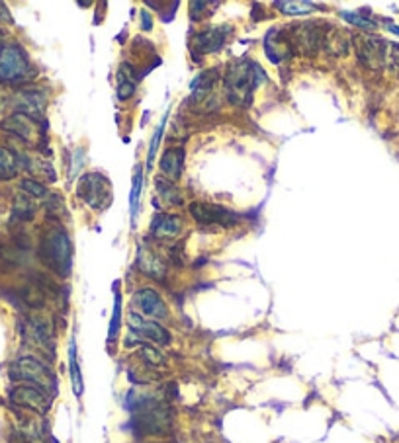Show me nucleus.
<instances>
[{
    "label": "nucleus",
    "mask_w": 399,
    "mask_h": 443,
    "mask_svg": "<svg viewBox=\"0 0 399 443\" xmlns=\"http://www.w3.org/2000/svg\"><path fill=\"white\" fill-rule=\"evenodd\" d=\"M266 75L264 71L255 61H237L227 68V73L223 76V92L230 104L239 106V108H246L251 100H253V92L256 86L263 83Z\"/></svg>",
    "instance_id": "nucleus-1"
},
{
    "label": "nucleus",
    "mask_w": 399,
    "mask_h": 443,
    "mask_svg": "<svg viewBox=\"0 0 399 443\" xmlns=\"http://www.w3.org/2000/svg\"><path fill=\"white\" fill-rule=\"evenodd\" d=\"M40 260L55 276L67 277L73 268V244L69 234L61 226H53L43 234L40 244Z\"/></svg>",
    "instance_id": "nucleus-2"
},
{
    "label": "nucleus",
    "mask_w": 399,
    "mask_h": 443,
    "mask_svg": "<svg viewBox=\"0 0 399 443\" xmlns=\"http://www.w3.org/2000/svg\"><path fill=\"white\" fill-rule=\"evenodd\" d=\"M8 375L12 381L24 383V385L37 387V389H42V391L52 394V396L57 393V377L53 373V369L49 365H45L37 358H32V356L18 358L10 365Z\"/></svg>",
    "instance_id": "nucleus-3"
},
{
    "label": "nucleus",
    "mask_w": 399,
    "mask_h": 443,
    "mask_svg": "<svg viewBox=\"0 0 399 443\" xmlns=\"http://www.w3.org/2000/svg\"><path fill=\"white\" fill-rule=\"evenodd\" d=\"M327 25L329 24H321V22H299V24L290 25L288 32L294 51L304 57H315L323 49Z\"/></svg>",
    "instance_id": "nucleus-4"
},
{
    "label": "nucleus",
    "mask_w": 399,
    "mask_h": 443,
    "mask_svg": "<svg viewBox=\"0 0 399 443\" xmlns=\"http://www.w3.org/2000/svg\"><path fill=\"white\" fill-rule=\"evenodd\" d=\"M77 195L90 210L104 211L112 201L110 182L100 172H88L78 180Z\"/></svg>",
    "instance_id": "nucleus-5"
},
{
    "label": "nucleus",
    "mask_w": 399,
    "mask_h": 443,
    "mask_svg": "<svg viewBox=\"0 0 399 443\" xmlns=\"http://www.w3.org/2000/svg\"><path fill=\"white\" fill-rule=\"evenodd\" d=\"M32 76L30 61L24 49L8 43L0 49V83H22Z\"/></svg>",
    "instance_id": "nucleus-6"
},
{
    "label": "nucleus",
    "mask_w": 399,
    "mask_h": 443,
    "mask_svg": "<svg viewBox=\"0 0 399 443\" xmlns=\"http://www.w3.org/2000/svg\"><path fill=\"white\" fill-rule=\"evenodd\" d=\"M20 334L24 342L32 348L45 351L47 356H53V328L52 324L42 317H26L20 322Z\"/></svg>",
    "instance_id": "nucleus-7"
},
{
    "label": "nucleus",
    "mask_w": 399,
    "mask_h": 443,
    "mask_svg": "<svg viewBox=\"0 0 399 443\" xmlns=\"http://www.w3.org/2000/svg\"><path fill=\"white\" fill-rule=\"evenodd\" d=\"M218 71H204L200 76H196V80L190 86L192 96H190V108L196 111H210V109L218 108V98L213 96L215 84H218Z\"/></svg>",
    "instance_id": "nucleus-8"
},
{
    "label": "nucleus",
    "mask_w": 399,
    "mask_h": 443,
    "mask_svg": "<svg viewBox=\"0 0 399 443\" xmlns=\"http://www.w3.org/2000/svg\"><path fill=\"white\" fill-rule=\"evenodd\" d=\"M355 42V49H357L358 61L368 68H380L386 65L388 59V43L376 37V35L358 34L352 37Z\"/></svg>",
    "instance_id": "nucleus-9"
},
{
    "label": "nucleus",
    "mask_w": 399,
    "mask_h": 443,
    "mask_svg": "<svg viewBox=\"0 0 399 443\" xmlns=\"http://www.w3.org/2000/svg\"><path fill=\"white\" fill-rule=\"evenodd\" d=\"M188 211L194 217L196 223L204 226H233L239 221V215L235 211L227 210L223 205H215V203H206V201L190 203Z\"/></svg>",
    "instance_id": "nucleus-10"
},
{
    "label": "nucleus",
    "mask_w": 399,
    "mask_h": 443,
    "mask_svg": "<svg viewBox=\"0 0 399 443\" xmlns=\"http://www.w3.org/2000/svg\"><path fill=\"white\" fill-rule=\"evenodd\" d=\"M52 394L32 385H16L10 391V401L20 408H26L35 414H47L52 408Z\"/></svg>",
    "instance_id": "nucleus-11"
},
{
    "label": "nucleus",
    "mask_w": 399,
    "mask_h": 443,
    "mask_svg": "<svg viewBox=\"0 0 399 443\" xmlns=\"http://www.w3.org/2000/svg\"><path fill=\"white\" fill-rule=\"evenodd\" d=\"M128 327L129 334L137 336V340H147V342L159 344V346L170 344V332L167 328L161 327L155 320H147L136 310L128 312Z\"/></svg>",
    "instance_id": "nucleus-12"
},
{
    "label": "nucleus",
    "mask_w": 399,
    "mask_h": 443,
    "mask_svg": "<svg viewBox=\"0 0 399 443\" xmlns=\"http://www.w3.org/2000/svg\"><path fill=\"white\" fill-rule=\"evenodd\" d=\"M264 53L270 59L274 65H280L284 61L294 57V45L290 40L288 28H272L270 32L264 37Z\"/></svg>",
    "instance_id": "nucleus-13"
},
{
    "label": "nucleus",
    "mask_w": 399,
    "mask_h": 443,
    "mask_svg": "<svg viewBox=\"0 0 399 443\" xmlns=\"http://www.w3.org/2000/svg\"><path fill=\"white\" fill-rule=\"evenodd\" d=\"M231 30L230 25H215V28H208L204 32H200V34L194 35V40H192V53H194L196 57L200 55H210V53H215V51H220L225 42H227V37L231 35Z\"/></svg>",
    "instance_id": "nucleus-14"
},
{
    "label": "nucleus",
    "mask_w": 399,
    "mask_h": 443,
    "mask_svg": "<svg viewBox=\"0 0 399 443\" xmlns=\"http://www.w3.org/2000/svg\"><path fill=\"white\" fill-rule=\"evenodd\" d=\"M133 303H136L137 309L141 310L143 315H147L151 320H155V318H159V320L169 318V309H167V305L162 301V297L151 287H143V289L136 291Z\"/></svg>",
    "instance_id": "nucleus-15"
},
{
    "label": "nucleus",
    "mask_w": 399,
    "mask_h": 443,
    "mask_svg": "<svg viewBox=\"0 0 399 443\" xmlns=\"http://www.w3.org/2000/svg\"><path fill=\"white\" fill-rule=\"evenodd\" d=\"M0 127L26 142H34L37 137V119L26 116V114H18V111L12 114L0 123Z\"/></svg>",
    "instance_id": "nucleus-16"
},
{
    "label": "nucleus",
    "mask_w": 399,
    "mask_h": 443,
    "mask_svg": "<svg viewBox=\"0 0 399 443\" xmlns=\"http://www.w3.org/2000/svg\"><path fill=\"white\" fill-rule=\"evenodd\" d=\"M12 104L16 106L18 114H26V116L37 117L42 116L43 108H45V94L40 90H20L16 96L12 98Z\"/></svg>",
    "instance_id": "nucleus-17"
},
{
    "label": "nucleus",
    "mask_w": 399,
    "mask_h": 443,
    "mask_svg": "<svg viewBox=\"0 0 399 443\" xmlns=\"http://www.w3.org/2000/svg\"><path fill=\"white\" fill-rule=\"evenodd\" d=\"M323 49L327 51L333 57H347L348 49H350V35L340 30V28H333L327 25L325 30V40H323Z\"/></svg>",
    "instance_id": "nucleus-18"
},
{
    "label": "nucleus",
    "mask_w": 399,
    "mask_h": 443,
    "mask_svg": "<svg viewBox=\"0 0 399 443\" xmlns=\"http://www.w3.org/2000/svg\"><path fill=\"white\" fill-rule=\"evenodd\" d=\"M182 231V219L169 213H157L151 221V234L159 241L165 238H174Z\"/></svg>",
    "instance_id": "nucleus-19"
},
{
    "label": "nucleus",
    "mask_w": 399,
    "mask_h": 443,
    "mask_svg": "<svg viewBox=\"0 0 399 443\" xmlns=\"http://www.w3.org/2000/svg\"><path fill=\"white\" fill-rule=\"evenodd\" d=\"M137 266H139V269L143 274H147L149 277H155V279H162L165 274H167L165 262L153 250H149L145 246H141L139 252H137Z\"/></svg>",
    "instance_id": "nucleus-20"
},
{
    "label": "nucleus",
    "mask_w": 399,
    "mask_h": 443,
    "mask_svg": "<svg viewBox=\"0 0 399 443\" xmlns=\"http://www.w3.org/2000/svg\"><path fill=\"white\" fill-rule=\"evenodd\" d=\"M184 159H186V152L182 147L177 149H167L161 157V170L162 174H167L170 180H180L182 176V168H184Z\"/></svg>",
    "instance_id": "nucleus-21"
},
{
    "label": "nucleus",
    "mask_w": 399,
    "mask_h": 443,
    "mask_svg": "<svg viewBox=\"0 0 399 443\" xmlns=\"http://www.w3.org/2000/svg\"><path fill=\"white\" fill-rule=\"evenodd\" d=\"M137 84V73L133 65L129 63H121L118 71V100L126 102L136 94Z\"/></svg>",
    "instance_id": "nucleus-22"
},
{
    "label": "nucleus",
    "mask_w": 399,
    "mask_h": 443,
    "mask_svg": "<svg viewBox=\"0 0 399 443\" xmlns=\"http://www.w3.org/2000/svg\"><path fill=\"white\" fill-rule=\"evenodd\" d=\"M69 369H71V385H73V393L77 394V396H83V393H85V381H83V373H81V365H78L77 342H75V340L69 346Z\"/></svg>",
    "instance_id": "nucleus-23"
},
{
    "label": "nucleus",
    "mask_w": 399,
    "mask_h": 443,
    "mask_svg": "<svg viewBox=\"0 0 399 443\" xmlns=\"http://www.w3.org/2000/svg\"><path fill=\"white\" fill-rule=\"evenodd\" d=\"M18 170H20V159L10 149L0 147V182L16 178Z\"/></svg>",
    "instance_id": "nucleus-24"
},
{
    "label": "nucleus",
    "mask_w": 399,
    "mask_h": 443,
    "mask_svg": "<svg viewBox=\"0 0 399 443\" xmlns=\"http://www.w3.org/2000/svg\"><path fill=\"white\" fill-rule=\"evenodd\" d=\"M35 211H37V205H35L34 198L20 193L16 201H14L12 217L16 219V221H30V219L35 217Z\"/></svg>",
    "instance_id": "nucleus-25"
},
{
    "label": "nucleus",
    "mask_w": 399,
    "mask_h": 443,
    "mask_svg": "<svg viewBox=\"0 0 399 443\" xmlns=\"http://www.w3.org/2000/svg\"><path fill=\"white\" fill-rule=\"evenodd\" d=\"M274 8H278L286 16H304V14L315 12L317 4H314V2H299V0H294V2L278 0V2H274Z\"/></svg>",
    "instance_id": "nucleus-26"
},
{
    "label": "nucleus",
    "mask_w": 399,
    "mask_h": 443,
    "mask_svg": "<svg viewBox=\"0 0 399 443\" xmlns=\"http://www.w3.org/2000/svg\"><path fill=\"white\" fill-rule=\"evenodd\" d=\"M155 188H157V193L159 198L167 201L169 205H182V193L177 186L169 182V180H162V178H157L155 180Z\"/></svg>",
    "instance_id": "nucleus-27"
},
{
    "label": "nucleus",
    "mask_w": 399,
    "mask_h": 443,
    "mask_svg": "<svg viewBox=\"0 0 399 443\" xmlns=\"http://www.w3.org/2000/svg\"><path fill=\"white\" fill-rule=\"evenodd\" d=\"M141 188H143V170L137 166L136 176H133V186L129 193V211H131V223H136L137 211H139V198H141Z\"/></svg>",
    "instance_id": "nucleus-28"
},
{
    "label": "nucleus",
    "mask_w": 399,
    "mask_h": 443,
    "mask_svg": "<svg viewBox=\"0 0 399 443\" xmlns=\"http://www.w3.org/2000/svg\"><path fill=\"white\" fill-rule=\"evenodd\" d=\"M139 356L149 368H162L167 363L165 356L157 348H153L151 344H139Z\"/></svg>",
    "instance_id": "nucleus-29"
},
{
    "label": "nucleus",
    "mask_w": 399,
    "mask_h": 443,
    "mask_svg": "<svg viewBox=\"0 0 399 443\" xmlns=\"http://www.w3.org/2000/svg\"><path fill=\"white\" fill-rule=\"evenodd\" d=\"M20 188H22V192H26L30 198H35V200H47V195H49L47 188H45L42 182L34 180V178H26V180H22Z\"/></svg>",
    "instance_id": "nucleus-30"
},
{
    "label": "nucleus",
    "mask_w": 399,
    "mask_h": 443,
    "mask_svg": "<svg viewBox=\"0 0 399 443\" xmlns=\"http://www.w3.org/2000/svg\"><path fill=\"white\" fill-rule=\"evenodd\" d=\"M119 327H121V295L116 293V301H114V312H112L110 330H108V342H114L118 338Z\"/></svg>",
    "instance_id": "nucleus-31"
},
{
    "label": "nucleus",
    "mask_w": 399,
    "mask_h": 443,
    "mask_svg": "<svg viewBox=\"0 0 399 443\" xmlns=\"http://www.w3.org/2000/svg\"><path fill=\"white\" fill-rule=\"evenodd\" d=\"M167 117H169V111L165 114V117L161 119V123L157 127V131H155L153 139H151V145H149V154H147V170H151L153 168V160H155V154L159 151V142H161V137H162V129H165V121H167Z\"/></svg>",
    "instance_id": "nucleus-32"
},
{
    "label": "nucleus",
    "mask_w": 399,
    "mask_h": 443,
    "mask_svg": "<svg viewBox=\"0 0 399 443\" xmlns=\"http://www.w3.org/2000/svg\"><path fill=\"white\" fill-rule=\"evenodd\" d=\"M340 18H345L348 24L364 28V30H374V28H376V24H374L372 20H368V18H364L362 14H358V12H340Z\"/></svg>",
    "instance_id": "nucleus-33"
},
{
    "label": "nucleus",
    "mask_w": 399,
    "mask_h": 443,
    "mask_svg": "<svg viewBox=\"0 0 399 443\" xmlns=\"http://www.w3.org/2000/svg\"><path fill=\"white\" fill-rule=\"evenodd\" d=\"M213 6H218V4H213V2H192L190 4V16H192V20H202L204 16H210V14H213V12H210V10H206V8H213Z\"/></svg>",
    "instance_id": "nucleus-34"
},
{
    "label": "nucleus",
    "mask_w": 399,
    "mask_h": 443,
    "mask_svg": "<svg viewBox=\"0 0 399 443\" xmlns=\"http://www.w3.org/2000/svg\"><path fill=\"white\" fill-rule=\"evenodd\" d=\"M388 49H390V53H388V59H386V63L390 65L391 71H395V73H399V43H391Z\"/></svg>",
    "instance_id": "nucleus-35"
},
{
    "label": "nucleus",
    "mask_w": 399,
    "mask_h": 443,
    "mask_svg": "<svg viewBox=\"0 0 399 443\" xmlns=\"http://www.w3.org/2000/svg\"><path fill=\"white\" fill-rule=\"evenodd\" d=\"M141 28H143L145 32L153 30V18H151V14L147 10H141Z\"/></svg>",
    "instance_id": "nucleus-36"
},
{
    "label": "nucleus",
    "mask_w": 399,
    "mask_h": 443,
    "mask_svg": "<svg viewBox=\"0 0 399 443\" xmlns=\"http://www.w3.org/2000/svg\"><path fill=\"white\" fill-rule=\"evenodd\" d=\"M0 20H6V22H12V18H10V12L6 8V4L4 2H0Z\"/></svg>",
    "instance_id": "nucleus-37"
}]
</instances>
